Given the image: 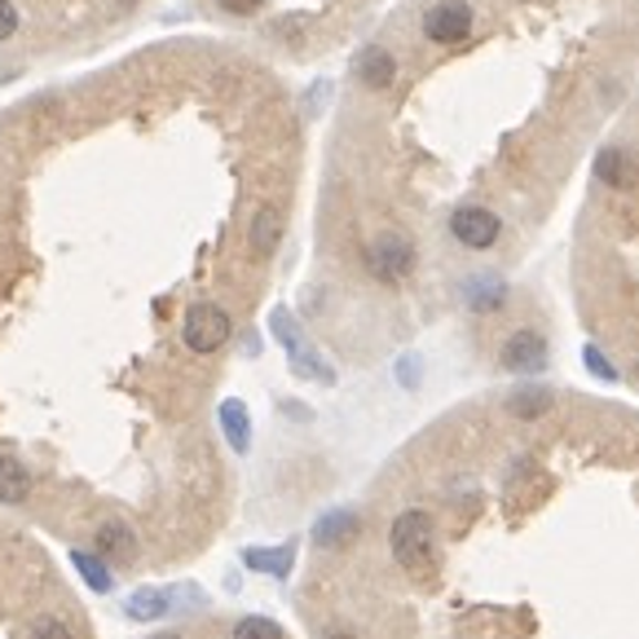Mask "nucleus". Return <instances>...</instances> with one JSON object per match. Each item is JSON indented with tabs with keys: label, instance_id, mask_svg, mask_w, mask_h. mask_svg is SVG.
Wrapping results in <instances>:
<instances>
[{
	"label": "nucleus",
	"instance_id": "1",
	"mask_svg": "<svg viewBox=\"0 0 639 639\" xmlns=\"http://www.w3.org/2000/svg\"><path fill=\"white\" fill-rule=\"evenodd\" d=\"M388 547H392V561L406 569V574H428L432 561H437V525L428 512H401L388 530Z\"/></svg>",
	"mask_w": 639,
	"mask_h": 639
},
{
	"label": "nucleus",
	"instance_id": "2",
	"mask_svg": "<svg viewBox=\"0 0 639 639\" xmlns=\"http://www.w3.org/2000/svg\"><path fill=\"white\" fill-rule=\"evenodd\" d=\"M234 335V322L230 314L221 310V305H212V301H199V305H190V314L181 322V339H186V348L190 353H217L226 339Z\"/></svg>",
	"mask_w": 639,
	"mask_h": 639
},
{
	"label": "nucleus",
	"instance_id": "3",
	"mask_svg": "<svg viewBox=\"0 0 639 639\" xmlns=\"http://www.w3.org/2000/svg\"><path fill=\"white\" fill-rule=\"evenodd\" d=\"M450 239L468 252H490L503 239V221H499V212H490L481 203H459L450 212Z\"/></svg>",
	"mask_w": 639,
	"mask_h": 639
},
{
	"label": "nucleus",
	"instance_id": "4",
	"mask_svg": "<svg viewBox=\"0 0 639 639\" xmlns=\"http://www.w3.org/2000/svg\"><path fill=\"white\" fill-rule=\"evenodd\" d=\"M415 243L406 234H379L370 248H366V270L379 279V283H406L415 274Z\"/></svg>",
	"mask_w": 639,
	"mask_h": 639
},
{
	"label": "nucleus",
	"instance_id": "5",
	"mask_svg": "<svg viewBox=\"0 0 639 639\" xmlns=\"http://www.w3.org/2000/svg\"><path fill=\"white\" fill-rule=\"evenodd\" d=\"M547 362H552L547 335L534 331V326L512 331V335L503 339V348H499V366L512 370V375H538V370H547Z\"/></svg>",
	"mask_w": 639,
	"mask_h": 639
},
{
	"label": "nucleus",
	"instance_id": "6",
	"mask_svg": "<svg viewBox=\"0 0 639 639\" xmlns=\"http://www.w3.org/2000/svg\"><path fill=\"white\" fill-rule=\"evenodd\" d=\"M472 27H476V13L468 0H437L423 13V35L432 44H459L472 35Z\"/></svg>",
	"mask_w": 639,
	"mask_h": 639
},
{
	"label": "nucleus",
	"instance_id": "7",
	"mask_svg": "<svg viewBox=\"0 0 639 639\" xmlns=\"http://www.w3.org/2000/svg\"><path fill=\"white\" fill-rule=\"evenodd\" d=\"M357 80L366 84V88H388L392 80H397V62H392V53L388 49H379V44H370V49H362L357 53Z\"/></svg>",
	"mask_w": 639,
	"mask_h": 639
},
{
	"label": "nucleus",
	"instance_id": "8",
	"mask_svg": "<svg viewBox=\"0 0 639 639\" xmlns=\"http://www.w3.org/2000/svg\"><path fill=\"white\" fill-rule=\"evenodd\" d=\"M279 239H283V212L279 208H261L256 217H252V230H248V248H252V256H274L279 252Z\"/></svg>",
	"mask_w": 639,
	"mask_h": 639
},
{
	"label": "nucleus",
	"instance_id": "9",
	"mask_svg": "<svg viewBox=\"0 0 639 639\" xmlns=\"http://www.w3.org/2000/svg\"><path fill=\"white\" fill-rule=\"evenodd\" d=\"M93 543H97V556H102V561H133V547H137V538H133V530H128L124 521L97 525Z\"/></svg>",
	"mask_w": 639,
	"mask_h": 639
},
{
	"label": "nucleus",
	"instance_id": "10",
	"mask_svg": "<svg viewBox=\"0 0 639 639\" xmlns=\"http://www.w3.org/2000/svg\"><path fill=\"white\" fill-rule=\"evenodd\" d=\"M31 476L13 454H0V503H27Z\"/></svg>",
	"mask_w": 639,
	"mask_h": 639
},
{
	"label": "nucleus",
	"instance_id": "11",
	"mask_svg": "<svg viewBox=\"0 0 639 639\" xmlns=\"http://www.w3.org/2000/svg\"><path fill=\"white\" fill-rule=\"evenodd\" d=\"M596 177L605 181V186H631V159H627V150H618V146H605L600 155H596Z\"/></svg>",
	"mask_w": 639,
	"mask_h": 639
},
{
	"label": "nucleus",
	"instance_id": "12",
	"mask_svg": "<svg viewBox=\"0 0 639 639\" xmlns=\"http://www.w3.org/2000/svg\"><path fill=\"white\" fill-rule=\"evenodd\" d=\"M547 406H552V392H547V388H516V392L507 397V410H512L516 419H538Z\"/></svg>",
	"mask_w": 639,
	"mask_h": 639
},
{
	"label": "nucleus",
	"instance_id": "13",
	"mask_svg": "<svg viewBox=\"0 0 639 639\" xmlns=\"http://www.w3.org/2000/svg\"><path fill=\"white\" fill-rule=\"evenodd\" d=\"M168 605H172L168 591H150V587H146V591H133V596H128V618L150 622V618H164Z\"/></svg>",
	"mask_w": 639,
	"mask_h": 639
},
{
	"label": "nucleus",
	"instance_id": "14",
	"mask_svg": "<svg viewBox=\"0 0 639 639\" xmlns=\"http://www.w3.org/2000/svg\"><path fill=\"white\" fill-rule=\"evenodd\" d=\"M221 423H226V432H230V446H234V450H248L252 423H248L243 401H226V406H221Z\"/></svg>",
	"mask_w": 639,
	"mask_h": 639
},
{
	"label": "nucleus",
	"instance_id": "15",
	"mask_svg": "<svg viewBox=\"0 0 639 639\" xmlns=\"http://www.w3.org/2000/svg\"><path fill=\"white\" fill-rule=\"evenodd\" d=\"M71 565L84 574V583H88L93 591H111V569H106V561H93L88 552H75Z\"/></svg>",
	"mask_w": 639,
	"mask_h": 639
},
{
	"label": "nucleus",
	"instance_id": "16",
	"mask_svg": "<svg viewBox=\"0 0 639 639\" xmlns=\"http://www.w3.org/2000/svg\"><path fill=\"white\" fill-rule=\"evenodd\" d=\"M357 530V516L353 512H335L331 521H322L318 525V543H326V547H335L339 538H348Z\"/></svg>",
	"mask_w": 639,
	"mask_h": 639
},
{
	"label": "nucleus",
	"instance_id": "17",
	"mask_svg": "<svg viewBox=\"0 0 639 639\" xmlns=\"http://www.w3.org/2000/svg\"><path fill=\"white\" fill-rule=\"evenodd\" d=\"M234 639H283V627L274 618H243L234 627Z\"/></svg>",
	"mask_w": 639,
	"mask_h": 639
},
{
	"label": "nucleus",
	"instance_id": "18",
	"mask_svg": "<svg viewBox=\"0 0 639 639\" xmlns=\"http://www.w3.org/2000/svg\"><path fill=\"white\" fill-rule=\"evenodd\" d=\"M27 639H71V631L57 622V618H40L35 627H31V636Z\"/></svg>",
	"mask_w": 639,
	"mask_h": 639
},
{
	"label": "nucleus",
	"instance_id": "19",
	"mask_svg": "<svg viewBox=\"0 0 639 639\" xmlns=\"http://www.w3.org/2000/svg\"><path fill=\"white\" fill-rule=\"evenodd\" d=\"M287 561H292V552H283V556H261V552H252V556H248V565H256V569H279V574L287 569Z\"/></svg>",
	"mask_w": 639,
	"mask_h": 639
},
{
	"label": "nucleus",
	"instance_id": "20",
	"mask_svg": "<svg viewBox=\"0 0 639 639\" xmlns=\"http://www.w3.org/2000/svg\"><path fill=\"white\" fill-rule=\"evenodd\" d=\"M18 31V9L9 0H0V40H9Z\"/></svg>",
	"mask_w": 639,
	"mask_h": 639
},
{
	"label": "nucleus",
	"instance_id": "21",
	"mask_svg": "<svg viewBox=\"0 0 639 639\" xmlns=\"http://www.w3.org/2000/svg\"><path fill=\"white\" fill-rule=\"evenodd\" d=\"M217 4H221L226 13H256L265 0H217Z\"/></svg>",
	"mask_w": 639,
	"mask_h": 639
},
{
	"label": "nucleus",
	"instance_id": "22",
	"mask_svg": "<svg viewBox=\"0 0 639 639\" xmlns=\"http://www.w3.org/2000/svg\"><path fill=\"white\" fill-rule=\"evenodd\" d=\"M587 362H591V370H596V375H605V379H614V370L605 366V357H600L596 348H587Z\"/></svg>",
	"mask_w": 639,
	"mask_h": 639
},
{
	"label": "nucleus",
	"instance_id": "23",
	"mask_svg": "<svg viewBox=\"0 0 639 639\" xmlns=\"http://www.w3.org/2000/svg\"><path fill=\"white\" fill-rule=\"evenodd\" d=\"M322 639H357V636H353L348 627H331V631H326V636H322Z\"/></svg>",
	"mask_w": 639,
	"mask_h": 639
},
{
	"label": "nucleus",
	"instance_id": "24",
	"mask_svg": "<svg viewBox=\"0 0 639 639\" xmlns=\"http://www.w3.org/2000/svg\"><path fill=\"white\" fill-rule=\"evenodd\" d=\"M150 639H181V636H172V631H168V636H150Z\"/></svg>",
	"mask_w": 639,
	"mask_h": 639
}]
</instances>
